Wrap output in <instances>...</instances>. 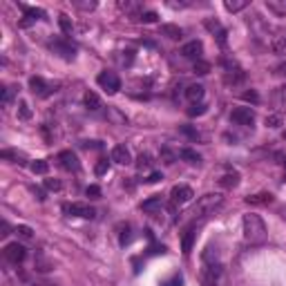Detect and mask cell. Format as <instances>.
Listing matches in <instances>:
<instances>
[{"label": "cell", "mask_w": 286, "mask_h": 286, "mask_svg": "<svg viewBox=\"0 0 286 286\" xmlns=\"http://www.w3.org/2000/svg\"><path fill=\"white\" fill-rule=\"evenodd\" d=\"M270 202H273V194L270 192H257V194L246 197V204H250V206H268Z\"/></svg>", "instance_id": "e0dca14e"}, {"label": "cell", "mask_w": 286, "mask_h": 286, "mask_svg": "<svg viewBox=\"0 0 286 286\" xmlns=\"http://www.w3.org/2000/svg\"><path fill=\"white\" fill-rule=\"evenodd\" d=\"M2 252H4V257H7V262H12V264H20V262H25V257H27V248L22 244H18V242L7 244Z\"/></svg>", "instance_id": "8992f818"}, {"label": "cell", "mask_w": 286, "mask_h": 286, "mask_svg": "<svg viewBox=\"0 0 286 286\" xmlns=\"http://www.w3.org/2000/svg\"><path fill=\"white\" fill-rule=\"evenodd\" d=\"M275 103H278V106H284V103H286V88L275 90Z\"/></svg>", "instance_id": "f35d334b"}, {"label": "cell", "mask_w": 286, "mask_h": 286, "mask_svg": "<svg viewBox=\"0 0 286 286\" xmlns=\"http://www.w3.org/2000/svg\"><path fill=\"white\" fill-rule=\"evenodd\" d=\"M270 50H273L275 54H280V56H286V32L278 34L273 40H270Z\"/></svg>", "instance_id": "ac0fdd59"}, {"label": "cell", "mask_w": 286, "mask_h": 286, "mask_svg": "<svg viewBox=\"0 0 286 286\" xmlns=\"http://www.w3.org/2000/svg\"><path fill=\"white\" fill-rule=\"evenodd\" d=\"M30 90L36 94V96L47 98V96H52V94L58 90V85H56V83H47L42 76H32V78H30Z\"/></svg>", "instance_id": "3957f363"}, {"label": "cell", "mask_w": 286, "mask_h": 286, "mask_svg": "<svg viewBox=\"0 0 286 286\" xmlns=\"http://www.w3.org/2000/svg\"><path fill=\"white\" fill-rule=\"evenodd\" d=\"M244 72H242L240 68H232L230 63H226V76H224V78H226V83L228 85H237V83H242V80H244Z\"/></svg>", "instance_id": "5bb4252c"}, {"label": "cell", "mask_w": 286, "mask_h": 286, "mask_svg": "<svg viewBox=\"0 0 286 286\" xmlns=\"http://www.w3.org/2000/svg\"><path fill=\"white\" fill-rule=\"evenodd\" d=\"M161 179H164V177H161L159 172H152V174H150V177H148L146 181H148V184H156V181H161Z\"/></svg>", "instance_id": "bcb514c9"}, {"label": "cell", "mask_w": 286, "mask_h": 286, "mask_svg": "<svg viewBox=\"0 0 286 286\" xmlns=\"http://www.w3.org/2000/svg\"><path fill=\"white\" fill-rule=\"evenodd\" d=\"M0 156H2L4 161H12V164H25L27 161V156L22 154V152H18V150H2L0 152Z\"/></svg>", "instance_id": "d6986e66"}, {"label": "cell", "mask_w": 286, "mask_h": 286, "mask_svg": "<svg viewBox=\"0 0 286 286\" xmlns=\"http://www.w3.org/2000/svg\"><path fill=\"white\" fill-rule=\"evenodd\" d=\"M18 118H22V121H30V118H32V110H30V106H27L25 101L18 103Z\"/></svg>", "instance_id": "4dcf8cb0"}, {"label": "cell", "mask_w": 286, "mask_h": 286, "mask_svg": "<svg viewBox=\"0 0 286 286\" xmlns=\"http://www.w3.org/2000/svg\"><path fill=\"white\" fill-rule=\"evenodd\" d=\"M96 83L101 90H106L108 94H116L118 90H121V78H118L114 72H101V74L96 76Z\"/></svg>", "instance_id": "277c9868"}, {"label": "cell", "mask_w": 286, "mask_h": 286, "mask_svg": "<svg viewBox=\"0 0 286 286\" xmlns=\"http://www.w3.org/2000/svg\"><path fill=\"white\" fill-rule=\"evenodd\" d=\"M0 228H2L0 237H7V235H9V224H7V222H2V224H0Z\"/></svg>", "instance_id": "7dc6e473"}, {"label": "cell", "mask_w": 286, "mask_h": 286, "mask_svg": "<svg viewBox=\"0 0 286 286\" xmlns=\"http://www.w3.org/2000/svg\"><path fill=\"white\" fill-rule=\"evenodd\" d=\"M156 14L154 12H141V16H139V20H143V22H154L156 20Z\"/></svg>", "instance_id": "b9f144b4"}, {"label": "cell", "mask_w": 286, "mask_h": 286, "mask_svg": "<svg viewBox=\"0 0 286 286\" xmlns=\"http://www.w3.org/2000/svg\"><path fill=\"white\" fill-rule=\"evenodd\" d=\"M181 282H184V278H181V275H174L172 280H168V282H164V286H181Z\"/></svg>", "instance_id": "f6af8a7d"}, {"label": "cell", "mask_w": 286, "mask_h": 286, "mask_svg": "<svg viewBox=\"0 0 286 286\" xmlns=\"http://www.w3.org/2000/svg\"><path fill=\"white\" fill-rule=\"evenodd\" d=\"M16 232L22 237V240H32V237H34V230H32L30 226H18Z\"/></svg>", "instance_id": "8d00e7d4"}, {"label": "cell", "mask_w": 286, "mask_h": 286, "mask_svg": "<svg viewBox=\"0 0 286 286\" xmlns=\"http://www.w3.org/2000/svg\"><path fill=\"white\" fill-rule=\"evenodd\" d=\"M190 116H202V114H206V106L204 103H192V108L188 110Z\"/></svg>", "instance_id": "836d02e7"}, {"label": "cell", "mask_w": 286, "mask_h": 286, "mask_svg": "<svg viewBox=\"0 0 286 286\" xmlns=\"http://www.w3.org/2000/svg\"><path fill=\"white\" fill-rule=\"evenodd\" d=\"M237 184H240V174L237 172H226L219 179V186H224V188H235Z\"/></svg>", "instance_id": "7402d4cb"}, {"label": "cell", "mask_w": 286, "mask_h": 286, "mask_svg": "<svg viewBox=\"0 0 286 286\" xmlns=\"http://www.w3.org/2000/svg\"><path fill=\"white\" fill-rule=\"evenodd\" d=\"M78 9H83V12H92V9H96V2H74Z\"/></svg>", "instance_id": "ee69618b"}, {"label": "cell", "mask_w": 286, "mask_h": 286, "mask_svg": "<svg viewBox=\"0 0 286 286\" xmlns=\"http://www.w3.org/2000/svg\"><path fill=\"white\" fill-rule=\"evenodd\" d=\"M266 126L268 128H280L282 126V114H268V116H266Z\"/></svg>", "instance_id": "d6a6232c"}, {"label": "cell", "mask_w": 286, "mask_h": 286, "mask_svg": "<svg viewBox=\"0 0 286 286\" xmlns=\"http://www.w3.org/2000/svg\"><path fill=\"white\" fill-rule=\"evenodd\" d=\"M266 7H268L270 12L284 16V14H286V0H268V2H266Z\"/></svg>", "instance_id": "d4e9b609"}, {"label": "cell", "mask_w": 286, "mask_h": 286, "mask_svg": "<svg viewBox=\"0 0 286 286\" xmlns=\"http://www.w3.org/2000/svg\"><path fill=\"white\" fill-rule=\"evenodd\" d=\"M206 30H208V32H212V34L217 36V40H219V45H222V47L226 45V30H224V27L219 25L217 20L208 18V20H206Z\"/></svg>", "instance_id": "9a60e30c"}, {"label": "cell", "mask_w": 286, "mask_h": 286, "mask_svg": "<svg viewBox=\"0 0 286 286\" xmlns=\"http://www.w3.org/2000/svg\"><path fill=\"white\" fill-rule=\"evenodd\" d=\"M156 208H161V197H159V194L152 197V199H148V202H143V210L152 212V210H156Z\"/></svg>", "instance_id": "f546056e"}, {"label": "cell", "mask_w": 286, "mask_h": 286, "mask_svg": "<svg viewBox=\"0 0 286 286\" xmlns=\"http://www.w3.org/2000/svg\"><path fill=\"white\" fill-rule=\"evenodd\" d=\"M278 74H286V65H280V68H278Z\"/></svg>", "instance_id": "c3c4849f"}, {"label": "cell", "mask_w": 286, "mask_h": 286, "mask_svg": "<svg viewBox=\"0 0 286 286\" xmlns=\"http://www.w3.org/2000/svg\"><path fill=\"white\" fill-rule=\"evenodd\" d=\"M30 168H32V172H34V174H47L50 164H47V161H42V159H38V161H32Z\"/></svg>", "instance_id": "484cf974"}, {"label": "cell", "mask_w": 286, "mask_h": 286, "mask_svg": "<svg viewBox=\"0 0 286 286\" xmlns=\"http://www.w3.org/2000/svg\"><path fill=\"white\" fill-rule=\"evenodd\" d=\"M186 96H188V101H192V103L202 101V98H204V85H188Z\"/></svg>", "instance_id": "ffe728a7"}, {"label": "cell", "mask_w": 286, "mask_h": 286, "mask_svg": "<svg viewBox=\"0 0 286 286\" xmlns=\"http://www.w3.org/2000/svg\"><path fill=\"white\" fill-rule=\"evenodd\" d=\"M161 34L172 38V40H179V38L184 36V32H181L177 25H161Z\"/></svg>", "instance_id": "44dd1931"}, {"label": "cell", "mask_w": 286, "mask_h": 286, "mask_svg": "<svg viewBox=\"0 0 286 286\" xmlns=\"http://www.w3.org/2000/svg\"><path fill=\"white\" fill-rule=\"evenodd\" d=\"M136 168L139 170H150L152 168V156L148 154V152L139 154V159H136Z\"/></svg>", "instance_id": "83f0119b"}, {"label": "cell", "mask_w": 286, "mask_h": 286, "mask_svg": "<svg viewBox=\"0 0 286 286\" xmlns=\"http://www.w3.org/2000/svg\"><path fill=\"white\" fill-rule=\"evenodd\" d=\"M230 121H235L237 126H246L250 128L255 123V112L250 108H235L230 112Z\"/></svg>", "instance_id": "52a82bcc"}, {"label": "cell", "mask_w": 286, "mask_h": 286, "mask_svg": "<svg viewBox=\"0 0 286 286\" xmlns=\"http://www.w3.org/2000/svg\"><path fill=\"white\" fill-rule=\"evenodd\" d=\"M58 164H60V168L68 170V172H78V168H80L78 156H76L72 150H63V152H60V154H58Z\"/></svg>", "instance_id": "30bf717a"}, {"label": "cell", "mask_w": 286, "mask_h": 286, "mask_svg": "<svg viewBox=\"0 0 286 286\" xmlns=\"http://www.w3.org/2000/svg\"><path fill=\"white\" fill-rule=\"evenodd\" d=\"M83 101H85V108H88V110H94V112H96V110H101V98H98L94 92L85 94Z\"/></svg>", "instance_id": "603a6c76"}, {"label": "cell", "mask_w": 286, "mask_h": 286, "mask_svg": "<svg viewBox=\"0 0 286 286\" xmlns=\"http://www.w3.org/2000/svg\"><path fill=\"white\" fill-rule=\"evenodd\" d=\"M179 156H181V159H186L188 164H199V161H202V156H199L194 150H190V148L181 150V152H179Z\"/></svg>", "instance_id": "4316f807"}, {"label": "cell", "mask_w": 286, "mask_h": 286, "mask_svg": "<svg viewBox=\"0 0 286 286\" xmlns=\"http://www.w3.org/2000/svg\"><path fill=\"white\" fill-rule=\"evenodd\" d=\"M202 52H204L202 40H190L181 47V56L184 58H192V60H202Z\"/></svg>", "instance_id": "8fae6325"}, {"label": "cell", "mask_w": 286, "mask_h": 286, "mask_svg": "<svg viewBox=\"0 0 286 286\" xmlns=\"http://www.w3.org/2000/svg\"><path fill=\"white\" fill-rule=\"evenodd\" d=\"M50 50L54 52V54L63 56L65 60H74V56H76V47L72 45V42H65V40H52Z\"/></svg>", "instance_id": "ba28073f"}, {"label": "cell", "mask_w": 286, "mask_h": 286, "mask_svg": "<svg viewBox=\"0 0 286 286\" xmlns=\"http://www.w3.org/2000/svg\"><path fill=\"white\" fill-rule=\"evenodd\" d=\"M65 212L74 214V217H80V219H94L96 217V210L88 204H68L65 206Z\"/></svg>", "instance_id": "9c48e42d"}, {"label": "cell", "mask_w": 286, "mask_h": 286, "mask_svg": "<svg viewBox=\"0 0 286 286\" xmlns=\"http://www.w3.org/2000/svg\"><path fill=\"white\" fill-rule=\"evenodd\" d=\"M224 204V197L219 192H210V194H204V197H199V202L194 204V208L190 210L192 214V219L197 217H208V214H212L217 208H222Z\"/></svg>", "instance_id": "7a4b0ae2"}, {"label": "cell", "mask_w": 286, "mask_h": 286, "mask_svg": "<svg viewBox=\"0 0 286 286\" xmlns=\"http://www.w3.org/2000/svg\"><path fill=\"white\" fill-rule=\"evenodd\" d=\"M22 12H25V20L20 22V27H30L34 20H38V18H45V12H42V9H36V7L22 4Z\"/></svg>", "instance_id": "4fadbf2b"}, {"label": "cell", "mask_w": 286, "mask_h": 286, "mask_svg": "<svg viewBox=\"0 0 286 286\" xmlns=\"http://www.w3.org/2000/svg\"><path fill=\"white\" fill-rule=\"evenodd\" d=\"M242 226H244V240H246V244H250V246L264 244L266 237H268V230H266L264 219H262L260 214H255V212L244 214V222H242Z\"/></svg>", "instance_id": "6da1fadb"}, {"label": "cell", "mask_w": 286, "mask_h": 286, "mask_svg": "<svg viewBox=\"0 0 286 286\" xmlns=\"http://www.w3.org/2000/svg\"><path fill=\"white\" fill-rule=\"evenodd\" d=\"M192 70H194V74H199V76H206L208 72H210V63H206V60H194Z\"/></svg>", "instance_id": "f1b7e54d"}, {"label": "cell", "mask_w": 286, "mask_h": 286, "mask_svg": "<svg viewBox=\"0 0 286 286\" xmlns=\"http://www.w3.org/2000/svg\"><path fill=\"white\" fill-rule=\"evenodd\" d=\"M58 25H60V30H63L65 34H72V30H74V25H72L70 16H65V14H60V16H58Z\"/></svg>", "instance_id": "1f68e13d"}, {"label": "cell", "mask_w": 286, "mask_h": 286, "mask_svg": "<svg viewBox=\"0 0 286 286\" xmlns=\"http://www.w3.org/2000/svg\"><path fill=\"white\" fill-rule=\"evenodd\" d=\"M14 90H16V88H4V90H2V98H0V101H2V106H9V103H12Z\"/></svg>", "instance_id": "74e56055"}, {"label": "cell", "mask_w": 286, "mask_h": 286, "mask_svg": "<svg viewBox=\"0 0 286 286\" xmlns=\"http://www.w3.org/2000/svg\"><path fill=\"white\" fill-rule=\"evenodd\" d=\"M108 170H110V161H108V159H101V161L96 164V168H94V172L101 177V174H106Z\"/></svg>", "instance_id": "d590c367"}, {"label": "cell", "mask_w": 286, "mask_h": 286, "mask_svg": "<svg viewBox=\"0 0 286 286\" xmlns=\"http://www.w3.org/2000/svg\"><path fill=\"white\" fill-rule=\"evenodd\" d=\"M224 7L228 9V12H242V9L244 7H248V0H226V2H224Z\"/></svg>", "instance_id": "cb8c5ba5"}, {"label": "cell", "mask_w": 286, "mask_h": 286, "mask_svg": "<svg viewBox=\"0 0 286 286\" xmlns=\"http://www.w3.org/2000/svg\"><path fill=\"white\" fill-rule=\"evenodd\" d=\"M161 156H164V164L166 166H172L174 164V154L168 150V148H164V150H161Z\"/></svg>", "instance_id": "ab89813d"}, {"label": "cell", "mask_w": 286, "mask_h": 286, "mask_svg": "<svg viewBox=\"0 0 286 286\" xmlns=\"http://www.w3.org/2000/svg\"><path fill=\"white\" fill-rule=\"evenodd\" d=\"M85 194H88L90 199H98L101 197V188H98V186H90V188L85 190Z\"/></svg>", "instance_id": "60d3db41"}, {"label": "cell", "mask_w": 286, "mask_h": 286, "mask_svg": "<svg viewBox=\"0 0 286 286\" xmlns=\"http://www.w3.org/2000/svg\"><path fill=\"white\" fill-rule=\"evenodd\" d=\"M192 197H194V192H192V188H190V186H174V188L170 190V204H172L174 208L188 204Z\"/></svg>", "instance_id": "5b68a950"}, {"label": "cell", "mask_w": 286, "mask_h": 286, "mask_svg": "<svg viewBox=\"0 0 286 286\" xmlns=\"http://www.w3.org/2000/svg\"><path fill=\"white\" fill-rule=\"evenodd\" d=\"M45 186H47V190H60L63 188V184H60L58 179H45Z\"/></svg>", "instance_id": "7bdbcfd3"}, {"label": "cell", "mask_w": 286, "mask_h": 286, "mask_svg": "<svg viewBox=\"0 0 286 286\" xmlns=\"http://www.w3.org/2000/svg\"><path fill=\"white\" fill-rule=\"evenodd\" d=\"M194 237H197V232H194V224L192 226H188L186 228V232H184V237H181V250L188 255L190 250H192V244H194Z\"/></svg>", "instance_id": "2e32d148"}, {"label": "cell", "mask_w": 286, "mask_h": 286, "mask_svg": "<svg viewBox=\"0 0 286 286\" xmlns=\"http://www.w3.org/2000/svg\"><path fill=\"white\" fill-rule=\"evenodd\" d=\"M112 161L114 164H118V166H128L132 161V154H130V148L128 146H114L112 148Z\"/></svg>", "instance_id": "7c38bea8"}, {"label": "cell", "mask_w": 286, "mask_h": 286, "mask_svg": "<svg viewBox=\"0 0 286 286\" xmlns=\"http://www.w3.org/2000/svg\"><path fill=\"white\" fill-rule=\"evenodd\" d=\"M242 98H244V101H250L252 106H257V103H260V94H257L255 90H248V92H244V94H242Z\"/></svg>", "instance_id": "e575fe53"}]
</instances>
